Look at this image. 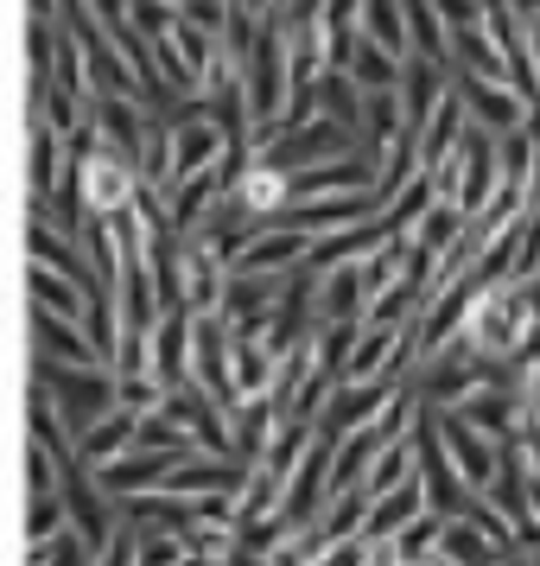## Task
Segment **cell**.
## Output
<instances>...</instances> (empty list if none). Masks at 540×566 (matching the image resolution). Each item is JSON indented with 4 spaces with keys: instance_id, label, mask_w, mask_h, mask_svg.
Returning a JSON list of instances; mask_svg holds the SVG:
<instances>
[{
    "instance_id": "cell-1",
    "label": "cell",
    "mask_w": 540,
    "mask_h": 566,
    "mask_svg": "<svg viewBox=\"0 0 540 566\" xmlns=\"http://www.w3.org/2000/svg\"><path fill=\"white\" fill-rule=\"evenodd\" d=\"M362 39L382 45L388 57H407L413 39H407V0H362Z\"/></svg>"
}]
</instances>
